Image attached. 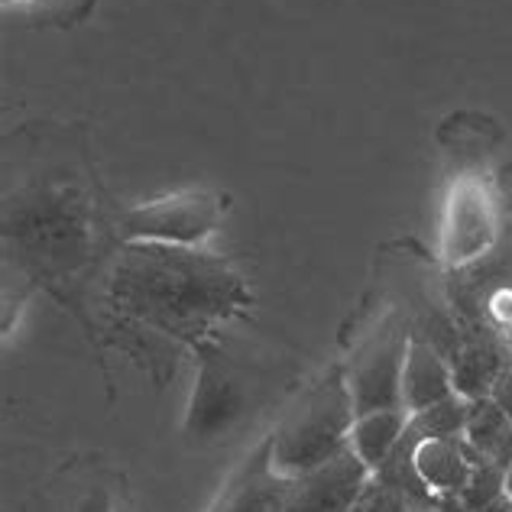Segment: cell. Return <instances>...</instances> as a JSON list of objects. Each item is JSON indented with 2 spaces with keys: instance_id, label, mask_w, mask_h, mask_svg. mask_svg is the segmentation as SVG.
Segmentation results:
<instances>
[{
  "instance_id": "13",
  "label": "cell",
  "mask_w": 512,
  "mask_h": 512,
  "mask_svg": "<svg viewBox=\"0 0 512 512\" xmlns=\"http://www.w3.org/2000/svg\"><path fill=\"white\" fill-rule=\"evenodd\" d=\"M509 363L503 360V350L496 347L493 341H477L464 347L457 360L451 363L454 370V393L464 399H480L490 396V386L496 383Z\"/></svg>"
},
{
  "instance_id": "5",
  "label": "cell",
  "mask_w": 512,
  "mask_h": 512,
  "mask_svg": "<svg viewBox=\"0 0 512 512\" xmlns=\"http://www.w3.org/2000/svg\"><path fill=\"white\" fill-rule=\"evenodd\" d=\"M409 341L412 334H402V328L386 325L350 363L347 389L357 415L406 409L402 406V370H406Z\"/></svg>"
},
{
  "instance_id": "16",
  "label": "cell",
  "mask_w": 512,
  "mask_h": 512,
  "mask_svg": "<svg viewBox=\"0 0 512 512\" xmlns=\"http://www.w3.org/2000/svg\"><path fill=\"white\" fill-rule=\"evenodd\" d=\"M347 512H409L406 500L389 487V483H383L380 477H370L367 480V487L360 490V496L354 503H350Z\"/></svg>"
},
{
  "instance_id": "3",
  "label": "cell",
  "mask_w": 512,
  "mask_h": 512,
  "mask_svg": "<svg viewBox=\"0 0 512 512\" xmlns=\"http://www.w3.org/2000/svg\"><path fill=\"white\" fill-rule=\"evenodd\" d=\"M227 214V198L214 188H182L117 214V231L124 240L172 247H201L218 231Z\"/></svg>"
},
{
  "instance_id": "17",
  "label": "cell",
  "mask_w": 512,
  "mask_h": 512,
  "mask_svg": "<svg viewBox=\"0 0 512 512\" xmlns=\"http://www.w3.org/2000/svg\"><path fill=\"white\" fill-rule=\"evenodd\" d=\"M490 399L506 412V419L512 422V367H506L500 376H496V383L490 386Z\"/></svg>"
},
{
  "instance_id": "10",
  "label": "cell",
  "mask_w": 512,
  "mask_h": 512,
  "mask_svg": "<svg viewBox=\"0 0 512 512\" xmlns=\"http://www.w3.org/2000/svg\"><path fill=\"white\" fill-rule=\"evenodd\" d=\"M448 396H454L451 363L444 360V354L431 341L412 338L406 370H402V406L412 415V412L435 406V402Z\"/></svg>"
},
{
  "instance_id": "14",
  "label": "cell",
  "mask_w": 512,
  "mask_h": 512,
  "mask_svg": "<svg viewBox=\"0 0 512 512\" xmlns=\"http://www.w3.org/2000/svg\"><path fill=\"white\" fill-rule=\"evenodd\" d=\"M467 409H470V399L454 393V396L441 399L422 412H412L409 431L419 441H425V438H461L464 425H467Z\"/></svg>"
},
{
  "instance_id": "19",
  "label": "cell",
  "mask_w": 512,
  "mask_h": 512,
  "mask_svg": "<svg viewBox=\"0 0 512 512\" xmlns=\"http://www.w3.org/2000/svg\"><path fill=\"white\" fill-rule=\"evenodd\" d=\"M477 512H509V496L503 493V496H496L493 503H487L483 509H477Z\"/></svg>"
},
{
  "instance_id": "20",
  "label": "cell",
  "mask_w": 512,
  "mask_h": 512,
  "mask_svg": "<svg viewBox=\"0 0 512 512\" xmlns=\"http://www.w3.org/2000/svg\"><path fill=\"white\" fill-rule=\"evenodd\" d=\"M506 496L512 500V464L506 467Z\"/></svg>"
},
{
  "instance_id": "11",
  "label": "cell",
  "mask_w": 512,
  "mask_h": 512,
  "mask_svg": "<svg viewBox=\"0 0 512 512\" xmlns=\"http://www.w3.org/2000/svg\"><path fill=\"white\" fill-rule=\"evenodd\" d=\"M409 428V412L406 409H386V412H370L357 415L354 428H350V448L370 470H380L386 457L396 451Z\"/></svg>"
},
{
  "instance_id": "2",
  "label": "cell",
  "mask_w": 512,
  "mask_h": 512,
  "mask_svg": "<svg viewBox=\"0 0 512 512\" xmlns=\"http://www.w3.org/2000/svg\"><path fill=\"white\" fill-rule=\"evenodd\" d=\"M357 422L347 389V370L334 367L321 383L289 412L269 438V464L276 474L299 480L308 470L328 464L350 448V428Z\"/></svg>"
},
{
  "instance_id": "9",
  "label": "cell",
  "mask_w": 512,
  "mask_h": 512,
  "mask_svg": "<svg viewBox=\"0 0 512 512\" xmlns=\"http://www.w3.org/2000/svg\"><path fill=\"white\" fill-rule=\"evenodd\" d=\"M480 451L461 438H415V467H419L422 480L435 490L441 500L444 496H457L470 480V470Z\"/></svg>"
},
{
  "instance_id": "21",
  "label": "cell",
  "mask_w": 512,
  "mask_h": 512,
  "mask_svg": "<svg viewBox=\"0 0 512 512\" xmlns=\"http://www.w3.org/2000/svg\"><path fill=\"white\" fill-rule=\"evenodd\" d=\"M509 512H512V500H509Z\"/></svg>"
},
{
  "instance_id": "12",
  "label": "cell",
  "mask_w": 512,
  "mask_h": 512,
  "mask_svg": "<svg viewBox=\"0 0 512 512\" xmlns=\"http://www.w3.org/2000/svg\"><path fill=\"white\" fill-rule=\"evenodd\" d=\"M464 438L496 467L506 470L512 464V422L490 396L470 399Z\"/></svg>"
},
{
  "instance_id": "6",
  "label": "cell",
  "mask_w": 512,
  "mask_h": 512,
  "mask_svg": "<svg viewBox=\"0 0 512 512\" xmlns=\"http://www.w3.org/2000/svg\"><path fill=\"white\" fill-rule=\"evenodd\" d=\"M373 470L357 457L354 448H344L328 464L308 470L295 480L289 512H347L367 487Z\"/></svg>"
},
{
  "instance_id": "1",
  "label": "cell",
  "mask_w": 512,
  "mask_h": 512,
  "mask_svg": "<svg viewBox=\"0 0 512 512\" xmlns=\"http://www.w3.org/2000/svg\"><path fill=\"white\" fill-rule=\"evenodd\" d=\"M114 299L133 318L185 334L234 312L244 289L227 263L198 247L127 240L114 269Z\"/></svg>"
},
{
  "instance_id": "8",
  "label": "cell",
  "mask_w": 512,
  "mask_h": 512,
  "mask_svg": "<svg viewBox=\"0 0 512 512\" xmlns=\"http://www.w3.org/2000/svg\"><path fill=\"white\" fill-rule=\"evenodd\" d=\"M240 406H244L240 389L227 380L224 370L205 360L192 396V409H188V435L195 441H211L214 435L231 428V422L240 415Z\"/></svg>"
},
{
  "instance_id": "4",
  "label": "cell",
  "mask_w": 512,
  "mask_h": 512,
  "mask_svg": "<svg viewBox=\"0 0 512 512\" xmlns=\"http://www.w3.org/2000/svg\"><path fill=\"white\" fill-rule=\"evenodd\" d=\"M500 234V205L490 182L480 175H461L444 201L441 218V256L448 266L480 260Z\"/></svg>"
},
{
  "instance_id": "15",
  "label": "cell",
  "mask_w": 512,
  "mask_h": 512,
  "mask_svg": "<svg viewBox=\"0 0 512 512\" xmlns=\"http://www.w3.org/2000/svg\"><path fill=\"white\" fill-rule=\"evenodd\" d=\"M506 493V470L496 467L490 457H477L474 461V470H470V480L467 487L457 493V503H461L467 512H477L487 503H493L496 496Z\"/></svg>"
},
{
  "instance_id": "18",
  "label": "cell",
  "mask_w": 512,
  "mask_h": 512,
  "mask_svg": "<svg viewBox=\"0 0 512 512\" xmlns=\"http://www.w3.org/2000/svg\"><path fill=\"white\" fill-rule=\"evenodd\" d=\"M78 512H114V503H111V493L104 487H94L82 503H78Z\"/></svg>"
},
{
  "instance_id": "7",
  "label": "cell",
  "mask_w": 512,
  "mask_h": 512,
  "mask_svg": "<svg viewBox=\"0 0 512 512\" xmlns=\"http://www.w3.org/2000/svg\"><path fill=\"white\" fill-rule=\"evenodd\" d=\"M295 493V480L282 477L269 464V438L260 444L250 461L244 477H240L231 493L224 496L221 506L214 512H289Z\"/></svg>"
}]
</instances>
